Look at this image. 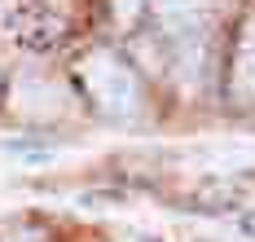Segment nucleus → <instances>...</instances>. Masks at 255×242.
<instances>
[{"label": "nucleus", "instance_id": "obj_3", "mask_svg": "<svg viewBox=\"0 0 255 242\" xmlns=\"http://www.w3.org/2000/svg\"><path fill=\"white\" fill-rule=\"evenodd\" d=\"M233 93L238 102H255V13L242 27V40H238V57H233Z\"/></svg>", "mask_w": 255, "mask_h": 242}, {"label": "nucleus", "instance_id": "obj_4", "mask_svg": "<svg viewBox=\"0 0 255 242\" xmlns=\"http://www.w3.org/2000/svg\"><path fill=\"white\" fill-rule=\"evenodd\" d=\"M198 4H203V0H154V9H158L163 22H180V18L198 13Z\"/></svg>", "mask_w": 255, "mask_h": 242}, {"label": "nucleus", "instance_id": "obj_5", "mask_svg": "<svg viewBox=\"0 0 255 242\" xmlns=\"http://www.w3.org/2000/svg\"><path fill=\"white\" fill-rule=\"evenodd\" d=\"M115 18L119 22H132L136 18V0H115Z\"/></svg>", "mask_w": 255, "mask_h": 242}, {"label": "nucleus", "instance_id": "obj_1", "mask_svg": "<svg viewBox=\"0 0 255 242\" xmlns=\"http://www.w3.org/2000/svg\"><path fill=\"white\" fill-rule=\"evenodd\" d=\"M79 80L88 88L93 106L106 110V115H132L141 106V84L132 75V66L119 62L115 53H106V49H97L79 62Z\"/></svg>", "mask_w": 255, "mask_h": 242}, {"label": "nucleus", "instance_id": "obj_2", "mask_svg": "<svg viewBox=\"0 0 255 242\" xmlns=\"http://www.w3.org/2000/svg\"><path fill=\"white\" fill-rule=\"evenodd\" d=\"M4 27H9V35H13L22 49L44 53V49H53V44H57V35H62V18L53 13L49 4L26 0V4H18V9H9Z\"/></svg>", "mask_w": 255, "mask_h": 242}]
</instances>
